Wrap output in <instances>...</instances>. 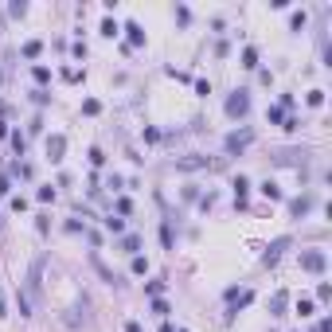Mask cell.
<instances>
[{
	"label": "cell",
	"instance_id": "6da1fadb",
	"mask_svg": "<svg viewBox=\"0 0 332 332\" xmlns=\"http://www.w3.org/2000/svg\"><path fill=\"white\" fill-rule=\"evenodd\" d=\"M223 110H227V117H246L250 113V90H234V94H227V102H223Z\"/></svg>",
	"mask_w": 332,
	"mask_h": 332
},
{
	"label": "cell",
	"instance_id": "7a4b0ae2",
	"mask_svg": "<svg viewBox=\"0 0 332 332\" xmlns=\"http://www.w3.org/2000/svg\"><path fill=\"white\" fill-rule=\"evenodd\" d=\"M297 262H301L305 274H325V270H329V254H325V250H301Z\"/></svg>",
	"mask_w": 332,
	"mask_h": 332
},
{
	"label": "cell",
	"instance_id": "3957f363",
	"mask_svg": "<svg viewBox=\"0 0 332 332\" xmlns=\"http://www.w3.org/2000/svg\"><path fill=\"white\" fill-rule=\"evenodd\" d=\"M223 297H227V305H231V309H227V321H234V313H238L242 305H250V301H254V293H250V289H238V285H231Z\"/></svg>",
	"mask_w": 332,
	"mask_h": 332
},
{
	"label": "cell",
	"instance_id": "277c9868",
	"mask_svg": "<svg viewBox=\"0 0 332 332\" xmlns=\"http://www.w3.org/2000/svg\"><path fill=\"white\" fill-rule=\"evenodd\" d=\"M250 141H254V129H238V133H227L223 149H227V157H234V153H242Z\"/></svg>",
	"mask_w": 332,
	"mask_h": 332
},
{
	"label": "cell",
	"instance_id": "5b68a950",
	"mask_svg": "<svg viewBox=\"0 0 332 332\" xmlns=\"http://www.w3.org/2000/svg\"><path fill=\"white\" fill-rule=\"evenodd\" d=\"M309 157H313L309 149H277L270 161L274 165H309Z\"/></svg>",
	"mask_w": 332,
	"mask_h": 332
},
{
	"label": "cell",
	"instance_id": "8992f818",
	"mask_svg": "<svg viewBox=\"0 0 332 332\" xmlns=\"http://www.w3.org/2000/svg\"><path fill=\"white\" fill-rule=\"evenodd\" d=\"M289 246H293V238H289V234H281V238H274V242L266 246V254H262V266H277V258H281V254H285Z\"/></svg>",
	"mask_w": 332,
	"mask_h": 332
},
{
	"label": "cell",
	"instance_id": "52a82bcc",
	"mask_svg": "<svg viewBox=\"0 0 332 332\" xmlns=\"http://www.w3.org/2000/svg\"><path fill=\"white\" fill-rule=\"evenodd\" d=\"M176 168H223V161H207V157H199V153H192V157H180L176 161Z\"/></svg>",
	"mask_w": 332,
	"mask_h": 332
},
{
	"label": "cell",
	"instance_id": "ba28073f",
	"mask_svg": "<svg viewBox=\"0 0 332 332\" xmlns=\"http://www.w3.org/2000/svg\"><path fill=\"white\" fill-rule=\"evenodd\" d=\"M313 203H317L313 196H297V199H289V215H293V219H305V215L313 211Z\"/></svg>",
	"mask_w": 332,
	"mask_h": 332
},
{
	"label": "cell",
	"instance_id": "9c48e42d",
	"mask_svg": "<svg viewBox=\"0 0 332 332\" xmlns=\"http://www.w3.org/2000/svg\"><path fill=\"white\" fill-rule=\"evenodd\" d=\"M63 153H66V137H63V133H55V137H47V157H51V161H63Z\"/></svg>",
	"mask_w": 332,
	"mask_h": 332
},
{
	"label": "cell",
	"instance_id": "30bf717a",
	"mask_svg": "<svg viewBox=\"0 0 332 332\" xmlns=\"http://www.w3.org/2000/svg\"><path fill=\"white\" fill-rule=\"evenodd\" d=\"M246 192H250V180L234 176V207H246Z\"/></svg>",
	"mask_w": 332,
	"mask_h": 332
},
{
	"label": "cell",
	"instance_id": "8fae6325",
	"mask_svg": "<svg viewBox=\"0 0 332 332\" xmlns=\"http://www.w3.org/2000/svg\"><path fill=\"white\" fill-rule=\"evenodd\" d=\"M285 305H289V293H285V289H277L274 297H270V317H281V313H285Z\"/></svg>",
	"mask_w": 332,
	"mask_h": 332
},
{
	"label": "cell",
	"instance_id": "7c38bea8",
	"mask_svg": "<svg viewBox=\"0 0 332 332\" xmlns=\"http://www.w3.org/2000/svg\"><path fill=\"white\" fill-rule=\"evenodd\" d=\"M90 262H94V270H98V274L106 277V281H110V285H121V277L113 274V270H110V266H106V262H102V258H98V254H94V258H90Z\"/></svg>",
	"mask_w": 332,
	"mask_h": 332
},
{
	"label": "cell",
	"instance_id": "4fadbf2b",
	"mask_svg": "<svg viewBox=\"0 0 332 332\" xmlns=\"http://www.w3.org/2000/svg\"><path fill=\"white\" fill-rule=\"evenodd\" d=\"M305 28H309V12L301 8V12H293V16H289V32H297V35H301Z\"/></svg>",
	"mask_w": 332,
	"mask_h": 332
},
{
	"label": "cell",
	"instance_id": "5bb4252c",
	"mask_svg": "<svg viewBox=\"0 0 332 332\" xmlns=\"http://www.w3.org/2000/svg\"><path fill=\"white\" fill-rule=\"evenodd\" d=\"M125 32H129V47H141V43H145V32H141V24H137V20H129V24H125Z\"/></svg>",
	"mask_w": 332,
	"mask_h": 332
},
{
	"label": "cell",
	"instance_id": "9a60e30c",
	"mask_svg": "<svg viewBox=\"0 0 332 332\" xmlns=\"http://www.w3.org/2000/svg\"><path fill=\"white\" fill-rule=\"evenodd\" d=\"M117 250H125V254H137V250H141V234H125V238L117 242Z\"/></svg>",
	"mask_w": 332,
	"mask_h": 332
},
{
	"label": "cell",
	"instance_id": "2e32d148",
	"mask_svg": "<svg viewBox=\"0 0 332 332\" xmlns=\"http://www.w3.org/2000/svg\"><path fill=\"white\" fill-rule=\"evenodd\" d=\"M242 66H246V70L258 66V47H242Z\"/></svg>",
	"mask_w": 332,
	"mask_h": 332
},
{
	"label": "cell",
	"instance_id": "e0dca14e",
	"mask_svg": "<svg viewBox=\"0 0 332 332\" xmlns=\"http://www.w3.org/2000/svg\"><path fill=\"white\" fill-rule=\"evenodd\" d=\"M258 192H262L266 199H281V188H277L274 180H262V188H258Z\"/></svg>",
	"mask_w": 332,
	"mask_h": 332
},
{
	"label": "cell",
	"instance_id": "ac0fdd59",
	"mask_svg": "<svg viewBox=\"0 0 332 332\" xmlns=\"http://www.w3.org/2000/svg\"><path fill=\"white\" fill-rule=\"evenodd\" d=\"M266 121H270V125H285V110H281V106H270V110H266Z\"/></svg>",
	"mask_w": 332,
	"mask_h": 332
},
{
	"label": "cell",
	"instance_id": "d6986e66",
	"mask_svg": "<svg viewBox=\"0 0 332 332\" xmlns=\"http://www.w3.org/2000/svg\"><path fill=\"white\" fill-rule=\"evenodd\" d=\"M39 51H43L39 39H28V43H24V59H39Z\"/></svg>",
	"mask_w": 332,
	"mask_h": 332
},
{
	"label": "cell",
	"instance_id": "ffe728a7",
	"mask_svg": "<svg viewBox=\"0 0 332 332\" xmlns=\"http://www.w3.org/2000/svg\"><path fill=\"white\" fill-rule=\"evenodd\" d=\"M12 149H16V157H24V149H28V141H24V133H20V129L12 133Z\"/></svg>",
	"mask_w": 332,
	"mask_h": 332
},
{
	"label": "cell",
	"instance_id": "44dd1931",
	"mask_svg": "<svg viewBox=\"0 0 332 332\" xmlns=\"http://www.w3.org/2000/svg\"><path fill=\"white\" fill-rule=\"evenodd\" d=\"M117 32H121V28H117V20H102V35H106V39H113Z\"/></svg>",
	"mask_w": 332,
	"mask_h": 332
},
{
	"label": "cell",
	"instance_id": "7402d4cb",
	"mask_svg": "<svg viewBox=\"0 0 332 332\" xmlns=\"http://www.w3.org/2000/svg\"><path fill=\"white\" fill-rule=\"evenodd\" d=\"M86 157H90V165H94V168H102V165H106V153H102V149H90Z\"/></svg>",
	"mask_w": 332,
	"mask_h": 332
},
{
	"label": "cell",
	"instance_id": "603a6c76",
	"mask_svg": "<svg viewBox=\"0 0 332 332\" xmlns=\"http://www.w3.org/2000/svg\"><path fill=\"white\" fill-rule=\"evenodd\" d=\"M82 113H90V117H94V113H102V102H98V98H90V102H82Z\"/></svg>",
	"mask_w": 332,
	"mask_h": 332
},
{
	"label": "cell",
	"instance_id": "cb8c5ba5",
	"mask_svg": "<svg viewBox=\"0 0 332 332\" xmlns=\"http://www.w3.org/2000/svg\"><path fill=\"white\" fill-rule=\"evenodd\" d=\"M63 78H66V82H82V70H78V66H66Z\"/></svg>",
	"mask_w": 332,
	"mask_h": 332
},
{
	"label": "cell",
	"instance_id": "d4e9b609",
	"mask_svg": "<svg viewBox=\"0 0 332 332\" xmlns=\"http://www.w3.org/2000/svg\"><path fill=\"white\" fill-rule=\"evenodd\" d=\"M32 102H35V106H47L51 94H47V90H32Z\"/></svg>",
	"mask_w": 332,
	"mask_h": 332
},
{
	"label": "cell",
	"instance_id": "484cf974",
	"mask_svg": "<svg viewBox=\"0 0 332 332\" xmlns=\"http://www.w3.org/2000/svg\"><path fill=\"white\" fill-rule=\"evenodd\" d=\"M305 102H309V106H325V90H309Z\"/></svg>",
	"mask_w": 332,
	"mask_h": 332
},
{
	"label": "cell",
	"instance_id": "4316f807",
	"mask_svg": "<svg viewBox=\"0 0 332 332\" xmlns=\"http://www.w3.org/2000/svg\"><path fill=\"white\" fill-rule=\"evenodd\" d=\"M35 199H39V203H51V199H55V188H39Z\"/></svg>",
	"mask_w": 332,
	"mask_h": 332
},
{
	"label": "cell",
	"instance_id": "83f0119b",
	"mask_svg": "<svg viewBox=\"0 0 332 332\" xmlns=\"http://www.w3.org/2000/svg\"><path fill=\"white\" fill-rule=\"evenodd\" d=\"M133 274H149V262L141 254H133Z\"/></svg>",
	"mask_w": 332,
	"mask_h": 332
},
{
	"label": "cell",
	"instance_id": "f1b7e54d",
	"mask_svg": "<svg viewBox=\"0 0 332 332\" xmlns=\"http://www.w3.org/2000/svg\"><path fill=\"white\" fill-rule=\"evenodd\" d=\"M297 313H301V317H313V301L301 297V301H297Z\"/></svg>",
	"mask_w": 332,
	"mask_h": 332
},
{
	"label": "cell",
	"instance_id": "f546056e",
	"mask_svg": "<svg viewBox=\"0 0 332 332\" xmlns=\"http://www.w3.org/2000/svg\"><path fill=\"white\" fill-rule=\"evenodd\" d=\"M102 223H106V227H110L113 234H121V231H125V219H113V215H110V219H102Z\"/></svg>",
	"mask_w": 332,
	"mask_h": 332
},
{
	"label": "cell",
	"instance_id": "4dcf8cb0",
	"mask_svg": "<svg viewBox=\"0 0 332 332\" xmlns=\"http://www.w3.org/2000/svg\"><path fill=\"white\" fill-rule=\"evenodd\" d=\"M8 12H12V16H24V12H28V4H24V0H12V4H8Z\"/></svg>",
	"mask_w": 332,
	"mask_h": 332
},
{
	"label": "cell",
	"instance_id": "1f68e13d",
	"mask_svg": "<svg viewBox=\"0 0 332 332\" xmlns=\"http://www.w3.org/2000/svg\"><path fill=\"white\" fill-rule=\"evenodd\" d=\"M196 94H203V98H207V94H211V82H207V78H196Z\"/></svg>",
	"mask_w": 332,
	"mask_h": 332
},
{
	"label": "cell",
	"instance_id": "d6a6232c",
	"mask_svg": "<svg viewBox=\"0 0 332 332\" xmlns=\"http://www.w3.org/2000/svg\"><path fill=\"white\" fill-rule=\"evenodd\" d=\"M145 289H149V297H161V293H165V281H149Z\"/></svg>",
	"mask_w": 332,
	"mask_h": 332
},
{
	"label": "cell",
	"instance_id": "836d02e7",
	"mask_svg": "<svg viewBox=\"0 0 332 332\" xmlns=\"http://www.w3.org/2000/svg\"><path fill=\"white\" fill-rule=\"evenodd\" d=\"M153 313H157V317H168V305L161 301V297H153Z\"/></svg>",
	"mask_w": 332,
	"mask_h": 332
},
{
	"label": "cell",
	"instance_id": "e575fe53",
	"mask_svg": "<svg viewBox=\"0 0 332 332\" xmlns=\"http://www.w3.org/2000/svg\"><path fill=\"white\" fill-rule=\"evenodd\" d=\"M35 82H51V70L47 66H35Z\"/></svg>",
	"mask_w": 332,
	"mask_h": 332
},
{
	"label": "cell",
	"instance_id": "d590c367",
	"mask_svg": "<svg viewBox=\"0 0 332 332\" xmlns=\"http://www.w3.org/2000/svg\"><path fill=\"white\" fill-rule=\"evenodd\" d=\"M12 192V180H8V172H0V196H8Z\"/></svg>",
	"mask_w": 332,
	"mask_h": 332
},
{
	"label": "cell",
	"instance_id": "8d00e7d4",
	"mask_svg": "<svg viewBox=\"0 0 332 332\" xmlns=\"http://www.w3.org/2000/svg\"><path fill=\"white\" fill-rule=\"evenodd\" d=\"M317 297H321V301H329V297H332V285H329V281H321V289H317Z\"/></svg>",
	"mask_w": 332,
	"mask_h": 332
},
{
	"label": "cell",
	"instance_id": "74e56055",
	"mask_svg": "<svg viewBox=\"0 0 332 332\" xmlns=\"http://www.w3.org/2000/svg\"><path fill=\"white\" fill-rule=\"evenodd\" d=\"M317 332H332V317H325V321L317 325Z\"/></svg>",
	"mask_w": 332,
	"mask_h": 332
},
{
	"label": "cell",
	"instance_id": "f35d334b",
	"mask_svg": "<svg viewBox=\"0 0 332 332\" xmlns=\"http://www.w3.org/2000/svg\"><path fill=\"white\" fill-rule=\"evenodd\" d=\"M0 317H8V301H4V289H0Z\"/></svg>",
	"mask_w": 332,
	"mask_h": 332
},
{
	"label": "cell",
	"instance_id": "ab89813d",
	"mask_svg": "<svg viewBox=\"0 0 332 332\" xmlns=\"http://www.w3.org/2000/svg\"><path fill=\"white\" fill-rule=\"evenodd\" d=\"M125 332H141V325H137V321H129V325H125Z\"/></svg>",
	"mask_w": 332,
	"mask_h": 332
},
{
	"label": "cell",
	"instance_id": "60d3db41",
	"mask_svg": "<svg viewBox=\"0 0 332 332\" xmlns=\"http://www.w3.org/2000/svg\"><path fill=\"white\" fill-rule=\"evenodd\" d=\"M0 137H8V125H4V121H0Z\"/></svg>",
	"mask_w": 332,
	"mask_h": 332
},
{
	"label": "cell",
	"instance_id": "b9f144b4",
	"mask_svg": "<svg viewBox=\"0 0 332 332\" xmlns=\"http://www.w3.org/2000/svg\"><path fill=\"white\" fill-rule=\"evenodd\" d=\"M180 332H188V329H180Z\"/></svg>",
	"mask_w": 332,
	"mask_h": 332
}]
</instances>
